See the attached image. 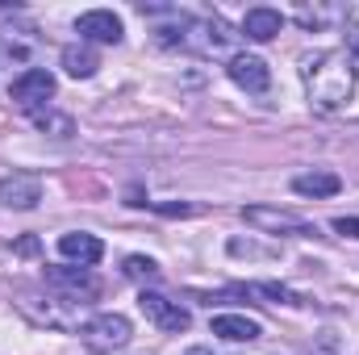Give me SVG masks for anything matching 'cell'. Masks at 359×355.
<instances>
[{
  "label": "cell",
  "mask_w": 359,
  "mask_h": 355,
  "mask_svg": "<svg viewBox=\"0 0 359 355\" xmlns=\"http://www.w3.org/2000/svg\"><path fill=\"white\" fill-rule=\"evenodd\" d=\"M243 217H247V226H255V230H264V234H318V230H313L309 222H301L297 213L271 209V205H247Z\"/></svg>",
  "instance_id": "cell-4"
},
{
  "label": "cell",
  "mask_w": 359,
  "mask_h": 355,
  "mask_svg": "<svg viewBox=\"0 0 359 355\" xmlns=\"http://www.w3.org/2000/svg\"><path fill=\"white\" fill-rule=\"evenodd\" d=\"M46 284L59 288V293H72V301L96 297V293H100V284L92 280L88 272H76V267H46Z\"/></svg>",
  "instance_id": "cell-11"
},
{
  "label": "cell",
  "mask_w": 359,
  "mask_h": 355,
  "mask_svg": "<svg viewBox=\"0 0 359 355\" xmlns=\"http://www.w3.org/2000/svg\"><path fill=\"white\" fill-rule=\"evenodd\" d=\"M188 355H213L209 347H188Z\"/></svg>",
  "instance_id": "cell-20"
},
{
  "label": "cell",
  "mask_w": 359,
  "mask_h": 355,
  "mask_svg": "<svg viewBox=\"0 0 359 355\" xmlns=\"http://www.w3.org/2000/svg\"><path fill=\"white\" fill-rule=\"evenodd\" d=\"M76 29H80L88 42H121V34H126L121 17H117L113 8H92V13H84V17L76 21Z\"/></svg>",
  "instance_id": "cell-9"
},
{
  "label": "cell",
  "mask_w": 359,
  "mask_h": 355,
  "mask_svg": "<svg viewBox=\"0 0 359 355\" xmlns=\"http://www.w3.org/2000/svg\"><path fill=\"white\" fill-rule=\"evenodd\" d=\"M347 42H351V46L359 51V25H351V34H347Z\"/></svg>",
  "instance_id": "cell-19"
},
{
  "label": "cell",
  "mask_w": 359,
  "mask_h": 355,
  "mask_svg": "<svg viewBox=\"0 0 359 355\" xmlns=\"http://www.w3.org/2000/svg\"><path fill=\"white\" fill-rule=\"evenodd\" d=\"M126 276H130V280H147V284H151V280H159V264H155V260H147V255H130V260H126Z\"/></svg>",
  "instance_id": "cell-16"
},
{
  "label": "cell",
  "mask_w": 359,
  "mask_h": 355,
  "mask_svg": "<svg viewBox=\"0 0 359 355\" xmlns=\"http://www.w3.org/2000/svg\"><path fill=\"white\" fill-rule=\"evenodd\" d=\"M213 335H222L230 343H255L264 335V326L255 318H247V314H217L213 318Z\"/></svg>",
  "instance_id": "cell-12"
},
{
  "label": "cell",
  "mask_w": 359,
  "mask_h": 355,
  "mask_svg": "<svg viewBox=\"0 0 359 355\" xmlns=\"http://www.w3.org/2000/svg\"><path fill=\"white\" fill-rule=\"evenodd\" d=\"M80 339L88 347H96V351H117V347H126L134 339V326L121 314H96V318H88L80 326Z\"/></svg>",
  "instance_id": "cell-2"
},
{
  "label": "cell",
  "mask_w": 359,
  "mask_h": 355,
  "mask_svg": "<svg viewBox=\"0 0 359 355\" xmlns=\"http://www.w3.org/2000/svg\"><path fill=\"white\" fill-rule=\"evenodd\" d=\"M8 96H13L21 109L38 113V109H42V105H50V96H55V76H50V72H42V67H29V72H21V76L13 80Z\"/></svg>",
  "instance_id": "cell-5"
},
{
  "label": "cell",
  "mask_w": 359,
  "mask_h": 355,
  "mask_svg": "<svg viewBox=\"0 0 359 355\" xmlns=\"http://www.w3.org/2000/svg\"><path fill=\"white\" fill-rule=\"evenodd\" d=\"M63 67H67V76H76V80H88V76H96L100 59L92 55L88 46H67V51H63Z\"/></svg>",
  "instance_id": "cell-15"
},
{
  "label": "cell",
  "mask_w": 359,
  "mask_h": 355,
  "mask_svg": "<svg viewBox=\"0 0 359 355\" xmlns=\"http://www.w3.org/2000/svg\"><path fill=\"white\" fill-rule=\"evenodd\" d=\"M334 234H343V239H359V217H334Z\"/></svg>",
  "instance_id": "cell-18"
},
{
  "label": "cell",
  "mask_w": 359,
  "mask_h": 355,
  "mask_svg": "<svg viewBox=\"0 0 359 355\" xmlns=\"http://www.w3.org/2000/svg\"><path fill=\"white\" fill-rule=\"evenodd\" d=\"M280 29H284V17H280L276 8H251V13L243 17V34H247L251 42H271Z\"/></svg>",
  "instance_id": "cell-13"
},
{
  "label": "cell",
  "mask_w": 359,
  "mask_h": 355,
  "mask_svg": "<svg viewBox=\"0 0 359 355\" xmlns=\"http://www.w3.org/2000/svg\"><path fill=\"white\" fill-rule=\"evenodd\" d=\"M339 188H343V180L334 172H309V176L292 180V192H301V196H334Z\"/></svg>",
  "instance_id": "cell-14"
},
{
  "label": "cell",
  "mask_w": 359,
  "mask_h": 355,
  "mask_svg": "<svg viewBox=\"0 0 359 355\" xmlns=\"http://www.w3.org/2000/svg\"><path fill=\"white\" fill-rule=\"evenodd\" d=\"M301 80H305V92H309L313 109L334 113V109L351 105L359 72H355V59L347 51H318V55L301 59Z\"/></svg>",
  "instance_id": "cell-1"
},
{
  "label": "cell",
  "mask_w": 359,
  "mask_h": 355,
  "mask_svg": "<svg viewBox=\"0 0 359 355\" xmlns=\"http://www.w3.org/2000/svg\"><path fill=\"white\" fill-rule=\"evenodd\" d=\"M226 72H230V80L238 88H247V92H268V84H271V72L259 55H230Z\"/></svg>",
  "instance_id": "cell-8"
},
{
  "label": "cell",
  "mask_w": 359,
  "mask_h": 355,
  "mask_svg": "<svg viewBox=\"0 0 359 355\" xmlns=\"http://www.w3.org/2000/svg\"><path fill=\"white\" fill-rule=\"evenodd\" d=\"M42 201V180L34 172H13L0 180V205L4 209H34Z\"/></svg>",
  "instance_id": "cell-6"
},
{
  "label": "cell",
  "mask_w": 359,
  "mask_h": 355,
  "mask_svg": "<svg viewBox=\"0 0 359 355\" xmlns=\"http://www.w3.org/2000/svg\"><path fill=\"white\" fill-rule=\"evenodd\" d=\"M138 309H142L147 322H155L163 335H180V330L192 326V314H188L180 301L163 297V293H155V288H142V293H138Z\"/></svg>",
  "instance_id": "cell-3"
},
{
  "label": "cell",
  "mask_w": 359,
  "mask_h": 355,
  "mask_svg": "<svg viewBox=\"0 0 359 355\" xmlns=\"http://www.w3.org/2000/svg\"><path fill=\"white\" fill-rule=\"evenodd\" d=\"M59 255H63V260H72V264H80V267H92V264H100L104 247H100V239H96V234L76 230V234H63V239H59Z\"/></svg>",
  "instance_id": "cell-10"
},
{
  "label": "cell",
  "mask_w": 359,
  "mask_h": 355,
  "mask_svg": "<svg viewBox=\"0 0 359 355\" xmlns=\"http://www.w3.org/2000/svg\"><path fill=\"white\" fill-rule=\"evenodd\" d=\"M180 46L201 51V55H226V29L217 21H184V34L176 38Z\"/></svg>",
  "instance_id": "cell-7"
},
{
  "label": "cell",
  "mask_w": 359,
  "mask_h": 355,
  "mask_svg": "<svg viewBox=\"0 0 359 355\" xmlns=\"http://www.w3.org/2000/svg\"><path fill=\"white\" fill-rule=\"evenodd\" d=\"M255 293H264V297H271V301H280V305H305V297L301 293H292V288H284V284H271V280H264V284H251Z\"/></svg>",
  "instance_id": "cell-17"
}]
</instances>
